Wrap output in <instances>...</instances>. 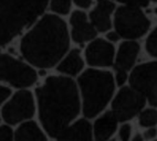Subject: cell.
<instances>
[{
    "label": "cell",
    "mask_w": 157,
    "mask_h": 141,
    "mask_svg": "<svg viewBox=\"0 0 157 141\" xmlns=\"http://www.w3.org/2000/svg\"><path fill=\"white\" fill-rule=\"evenodd\" d=\"M98 32L83 10H75L70 17V37L78 44H84L95 39Z\"/></svg>",
    "instance_id": "8fae6325"
},
{
    "label": "cell",
    "mask_w": 157,
    "mask_h": 141,
    "mask_svg": "<svg viewBox=\"0 0 157 141\" xmlns=\"http://www.w3.org/2000/svg\"><path fill=\"white\" fill-rule=\"evenodd\" d=\"M0 120H1V116H0Z\"/></svg>",
    "instance_id": "f546056e"
},
{
    "label": "cell",
    "mask_w": 157,
    "mask_h": 141,
    "mask_svg": "<svg viewBox=\"0 0 157 141\" xmlns=\"http://www.w3.org/2000/svg\"><path fill=\"white\" fill-rule=\"evenodd\" d=\"M36 104L41 127L56 139L82 111L76 83L65 75H52L36 89Z\"/></svg>",
    "instance_id": "6da1fadb"
},
{
    "label": "cell",
    "mask_w": 157,
    "mask_h": 141,
    "mask_svg": "<svg viewBox=\"0 0 157 141\" xmlns=\"http://www.w3.org/2000/svg\"><path fill=\"white\" fill-rule=\"evenodd\" d=\"M115 84L118 86H124V84L128 81V74L126 72H122V70H115Z\"/></svg>",
    "instance_id": "d4e9b609"
},
{
    "label": "cell",
    "mask_w": 157,
    "mask_h": 141,
    "mask_svg": "<svg viewBox=\"0 0 157 141\" xmlns=\"http://www.w3.org/2000/svg\"><path fill=\"white\" fill-rule=\"evenodd\" d=\"M109 141H114V140H109Z\"/></svg>",
    "instance_id": "4dcf8cb0"
},
{
    "label": "cell",
    "mask_w": 157,
    "mask_h": 141,
    "mask_svg": "<svg viewBox=\"0 0 157 141\" xmlns=\"http://www.w3.org/2000/svg\"><path fill=\"white\" fill-rule=\"evenodd\" d=\"M36 81V68L10 54L0 53V82L18 89H25L33 86Z\"/></svg>",
    "instance_id": "8992f818"
},
{
    "label": "cell",
    "mask_w": 157,
    "mask_h": 141,
    "mask_svg": "<svg viewBox=\"0 0 157 141\" xmlns=\"http://www.w3.org/2000/svg\"><path fill=\"white\" fill-rule=\"evenodd\" d=\"M47 133L33 120H27L18 125L14 130V141H48Z\"/></svg>",
    "instance_id": "e0dca14e"
},
{
    "label": "cell",
    "mask_w": 157,
    "mask_h": 141,
    "mask_svg": "<svg viewBox=\"0 0 157 141\" xmlns=\"http://www.w3.org/2000/svg\"><path fill=\"white\" fill-rule=\"evenodd\" d=\"M157 136V130L155 127H151V128H147L146 131L144 132L143 137L144 139H147V140H151V139H154L155 137Z\"/></svg>",
    "instance_id": "4316f807"
},
{
    "label": "cell",
    "mask_w": 157,
    "mask_h": 141,
    "mask_svg": "<svg viewBox=\"0 0 157 141\" xmlns=\"http://www.w3.org/2000/svg\"><path fill=\"white\" fill-rule=\"evenodd\" d=\"M70 31L60 16L43 14L20 40V53L31 66L48 70L56 66L70 49Z\"/></svg>",
    "instance_id": "7a4b0ae2"
},
{
    "label": "cell",
    "mask_w": 157,
    "mask_h": 141,
    "mask_svg": "<svg viewBox=\"0 0 157 141\" xmlns=\"http://www.w3.org/2000/svg\"><path fill=\"white\" fill-rule=\"evenodd\" d=\"M56 139V141H94L92 125L85 117L75 119Z\"/></svg>",
    "instance_id": "5bb4252c"
},
{
    "label": "cell",
    "mask_w": 157,
    "mask_h": 141,
    "mask_svg": "<svg viewBox=\"0 0 157 141\" xmlns=\"http://www.w3.org/2000/svg\"><path fill=\"white\" fill-rule=\"evenodd\" d=\"M128 83L151 107H157V61L134 66L128 75Z\"/></svg>",
    "instance_id": "ba28073f"
},
{
    "label": "cell",
    "mask_w": 157,
    "mask_h": 141,
    "mask_svg": "<svg viewBox=\"0 0 157 141\" xmlns=\"http://www.w3.org/2000/svg\"><path fill=\"white\" fill-rule=\"evenodd\" d=\"M132 141H144V137L142 135H136L135 137H133Z\"/></svg>",
    "instance_id": "f1b7e54d"
},
{
    "label": "cell",
    "mask_w": 157,
    "mask_h": 141,
    "mask_svg": "<svg viewBox=\"0 0 157 141\" xmlns=\"http://www.w3.org/2000/svg\"><path fill=\"white\" fill-rule=\"evenodd\" d=\"M121 39V37L118 35V33L115 30H113V31H107L106 32V40L107 41H109L111 43H114V42H117L118 40Z\"/></svg>",
    "instance_id": "83f0119b"
},
{
    "label": "cell",
    "mask_w": 157,
    "mask_h": 141,
    "mask_svg": "<svg viewBox=\"0 0 157 141\" xmlns=\"http://www.w3.org/2000/svg\"><path fill=\"white\" fill-rule=\"evenodd\" d=\"M56 70L65 76H78L83 72L84 68V59L78 49L69 50L64 56L56 64Z\"/></svg>",
    "instance_id": "2e32d148"
},
{
    "label": "cell",
    "mask_w": 157,
    "mask_h": 141,
    "mask_svg": "<svg viewBox=\"0 0 157 141\" xmlns=\"http://www.w3.org/2000/svg\"><path fill=\"white\" fill-rule=\"evenodd\" d=\"M49 7L56 16H67L71 11L72 0H49Z\"/></svg>",
    "instance_id": "d6986e66"
},
{
    "label": "cell",
    "mask_w": 157,
    "mask_h": 141,
    "mask_svg": "<svg viewBox=\"0 0 157 141\" xmlns=\"http://www.w3.org/2000/svg\"><path fill=\"white\" fill-rule=\"evenodd\" d=\"M146 99L131 86H122V88L112 98V113L118 122H126L144 109Z\"/></svg>",
    "instance_id": "9c48e42d"
},
{
    "label": "cell",
    "mask_w": 157,
    "mask_h": 141,
    "mask_svg": "<svg viewBox=\"0 0 157 141\" xmlns=\"http://www.w3.org/2000/svg\"><path fill=\"white\" fill-rule=\"evenodd\" d=\"M72 2L81 10H85L91 8V6L93 5V0H72Z\"/></svg>",
    "instance_id": "484cf974"
},
{
    "label": "cell",
    "mask_w": 157,
    "mask_h": 141,
    "mask_svg": "<svg viewBox=\"0 0 157 141\" xmlns=\"http://www.w3.org/2000/svg\"><path fill=\"white\" fill-rule=\"evenodd\" d=\"M138 121L144 128H151L157 126V109L156 108H146L138 114Z\"/></svg>",
    "instance_id": "ac0fdd59"
},
{
    "label": "cell",
    "mask_w": 157,
    "mask_h": 141,
    "mask_svg": "<svg viewBox=\"0 0 157 141\" xmlns=\"http://www.w3.org/2000/svg\"><path fill=\"white\" fill-rule=\"evenodd\" d=\"M140 54V44L135 40H125L115 52L114 70L122 72H131L135 66L136 60Z\"/></svg>",
    "instance_id": "4fadbf2b"
},
{
    "label": "cell",
    "mask_w": 157,
    "mask_h": 141,
    "mask_svg": "<svg viewBox=\"0 0 157 141\" xmlns=\"http://www.w3.org/2000/svg\"><path fill=\"white\" fill-rule=\"evenodd\" d=\"M155 141H157V140H155Z\"/></svg>",
    "instance_id": "1f68e13d"
},
{
    "label": "cell",
    "mask_w": 157,
    "mask_h": 141,
    "mask_svg": "<svg viewBox=\"0 0 157 141\" xmlns=\"http://www.w3.org/2000/svg\"><path fill=\"white\" fill-rule=\"evenodd\" d=\"M12 95V90L9 86L0 85V106H2Z\"/></svg>",
    "instance_id": "cb8c5ba5"
},
{
    "label": "cell",
    "mask_w": 157,
    "mask_h": 141,
    "mask_svg": "<svg viewBox=\"0 0 157 141\" xmlns=\"http://www.w3.org/2000/svg\"><path fill=\"white\" fill-rule=\"evenodd\" d=\"M118 137L121 141H131L132 139V127L124 122L118 130Z\"/></svg>",
    "instance_id": "7402d4cb"
},
{
    "label": "cell",
    "mask_w": 157,
    "mask_h": 141,
    "mask_svg": "<svg viewBox=\"0 0 157 141\" xmlns=\"http://www.w3.org/2000/svg\"><path fill=\"white\" fill-rule=\"evenodd\" d=\"M117 126L118 120L112 110L100 114L92 125L94 141H109L117 130Z\"/></svg>",
    "instance_id": "9a60e30c"
},
{
    "label": "cell",
    "mask_w": 157,
    "mask_h": 141,
    "mask_svg": "<svg viewBox=\"0 0 157 141\" xmlns=\"http://www.w3.org/2000/svg\"><path fill=\"white\" fill-rule=\"evenodd\" d=\"M0 141H14V131L10 125H0Z\"/></svg>",
    "instance_id": "44dd1931"
},
{
    "label": "cell",
    "mask_w": 157,
    "mask_h": 141,
    "mask_svg": "<svg viewBox=\"0 0 157 141\" xmlns=\"http://www.w3.org/2000/svg\"><path fill=\"white\" fill-rule=\"evenodd\" d=\"M115 48L106 39L95 38L87 43L85 48V61L91 67L107 68L113 66L115 59Z\"/></svg>",
    "instance_id": "30bf717a"
},
{
    "label": "cell",
    "mask_w": 157,
    "mask_h": 141,
    "mask_svg": "<svg viewBox=\"0 0 157 141\" xmlns=\"http://www.w3.org/2000/svg\"><path fill=\"white\" fill-rule=\"evenodd\" d=\"M113 26L122 39L136 40L147 33L151 28V21L144 13L142 7L122 5L115 9Z\"/></svg>",
    "instance_id": "5b68a950"
},
{
    "label": "cell",
    "mask_w": 157,
    "mask_h": 141,
    "mask_svg": "<svg viewBox=\"0 0 157 141\" xmlns=\"http://www.w3.org/2000/svg\"><path fill=\"white\" fill-rule=\"evenodd\" d=\"M145 48L149 55L157 57V28H155L148 34V37L146 39Z\"/></svg>",
    "instance_id": "ffe728a7"
},
{
    "label": "cell",
    "mask_w": 157,
    "mask_h": 141,
    "mask_svg": "<svg viewBox=\"0 0 157 141\" xmlns=\"http://www.w3.org/2000/svg\"><path fill=\"white\" fill-rule=\"evenodd\" d=\"M116 6L113 0H96L95 6L89 13V19L96 31L105 33L113 26V16Z\"/></svg>",
    "instance_id": "7c38bea8"
},
{
    "label": "cell",
    "mask_w": 157,
    "mask_h": 141,
    "mask_svg": "<svg viewBox=\"0 0 157 141\" xmlns=\"http://www.w3.org/2000/svg\"><path fill=\"white\" fill-rule=\"evenodd\" d=\"M48 6L49 0H0V48L30 28Z\"/></svg>",
    "instance_id": "277c9868"
},
{
    "label": "cell",
    "mask_w": 157,
    "mask_h": 141,
    "mask_svg": "<svg viewBox=\"0 0 157 141\" xmlns=\"http://www.w3.org/2000/svg\"><path fill=\"white\" fill-rule=\"evenodd\" d=\"M36 110V97L28 88L18 89L1 106V119L5 124L18 126L31 120Z\"/></svg>",
    "instance_id": "52a82bcc"
},
{
    "label": "cell",
    "mask_w": 157,
    "mask_h": 141,
    "mask_svg": "<svg viewBox=\"0 0 157 141\" xmlns=\"http://www.w3.org/2000/svg\"><path fill=\"white\" fill-rule=\"evenodd\" d=\"M81 98L82 113L86 119L95 118L112 102L115 92L114 75L104 68H87L76 82Z\"/></svg>",
    "instance_id": "3957f363"
},
{
    "label": "cell",
    "mask_w": 157,
    "mask_h": 141,
    "mask_svg": "<svg viewBox=\"0 0 157 141\" xmlns=\"http://www.w3.org/2000/svg\"><path fill=\"white\" fill-rule=\"evenodd\" d=\"M118 2H121L122 5H135L138 7H147L151 3L157 2V0H116Z\"/></svg>",
    "instance_id": "603a6c76"
}]
</instances>
